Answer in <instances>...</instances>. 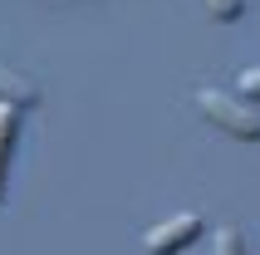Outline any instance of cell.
<instances>
[{
	"label": "cell",
	"mask_w": 260,
	"mask_h": 255,
	"mask_svg": "<svg viewBox=\"0 0 260 255\" xmlns=\"http://www.w3.org/2000/svg\"><path fill=\"white\" fill-rule=\"evenodd\" d=\"M197 108H202V118L216 123L221 133H231V138H241V142H260V113H250L246 103H236L231 93L202 88V93H197Z\"/></svg>",
	"instance_id": "6da1fadb"
},
{
	"label": "cell",
	"mask_w": 260,
	"mask_h": 255,
	"mask_svg": "<svg viewBox=\"0 0 260 255\" xmlns=\"http://www.w3.org/2000/svg\"><path fill=\"white\" fill-rule=\"evenodd\" d=\"M197 236H202V216L197 211H177V216L157 221V226L143 236V250L147 255H177V250H187Z\"/></svg>",
	"instance_id": "7a4b0ae2"
},
{
	"label": "cell",
	"mask_w": 260,
	"mask_h": 255,
	"mask_svg": "<svg viewBox=\"0 0 260 255\" xmlns=\"http://www.w3.org/2000/svg\"><path fill=\"white\" fill-rule=\"evenodd\" d=\"M0 103H10V108H35V103H40V88L0 64Z\"/></svg>",
	"instance_id": "3957f363"
},
{
	"label": "cell",
	"mask_w": 260,
	"mask_h": 255,
	"mask_svg": "<svg viewBox=\"0 0 260 255\" xmlns=\"http://www.w3.org/2000/svg\"><path fill=\"white\" fill-rule=\"evenodd\" d=\"M15 133H20V108L0 103V197H5V177H10V152H15Z\"/></svg>",
	"instance_id": "277c9868"
},
{
	"label": "cell",
	"mask_w": 260,
	"mask_h": 255,
	"mask_svg": "<svg viewBox=\"0 0 260 255\" xmlns=\"http://www.w3.org/2000/svg\"><path fill=\"white\" fill-rule=\"evenodd\" d=\"M216 255H246V241H241V231H236V226H221V236H216Z\"/></svg>",
	"instance_id": "5b68a950"
},
{
	"label": "cell",
	"mask_w": 260,
	"mask_h": 255,
	"mask_svg": "<svg viewBox=\"0 0 260 255\" xmlns=\"http://www.w3.org/2000/svg\"><path fill=\"white\" fill-rule=\"evenodd\" d=\"M206 15H216V20H236L241 15V0H202Z\"/></svg>",
	"instance_id": "8992f818"
},
{
	"label": "cell",
	"mask_w": 260,
	"mask_h": 255,
	"mask_svg": "<svg viewBox=\"0 0 260 255\" xmlns=\"http://www.w3.org/2000/svg\"><path fill=\"white\" fill-rule=\"evenodd\" d=\"M241 93H246V99H260V69H246V74H241Z\"/></svg>",
	"instance_id": "52a82bcc"
}]
</instances>
